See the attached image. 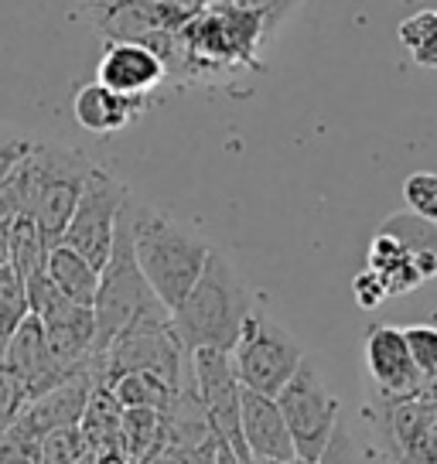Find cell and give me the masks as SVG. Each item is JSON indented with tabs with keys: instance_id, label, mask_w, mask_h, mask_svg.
<instances>
[{
	"instance_id": "6da1fadb",
	"label": "cell",
	"mask_w": 437,
	"mask_h": 464,
	"mask_svg": "<svg viewBox=\"0 0 437 464\" xmlns=\"http://www.w3.org/2000/svg\"><path fill=\"white\" fill-rule=\"evenodd\" d=\"M127 216H131L133 253H137L147 284L154 287L160 304L175 311L189 297V290L195 287V280L212 253L209 239L195 226L178 222L168 212H160L133 195L127 202Z\"/></svg>"
},
{
	"instance_id": "7a4b0ae2",
	"label": "cell",
	"mask_w": 437,
	"mask_h": 464,
	"mask_svg": "<svg viewBox=\"0 0 437 464\" xmlns=\"http://www.w3.org/2000/svg\"><path fill=\"white\" fill-rule=\"evenodd\" d=\"M92 168L96 164L83 150L55 144V140H34L11 164L21 212L38 222V229L52 246L62 243Z\"/></svg>"
},
{
	"instance_id": "3957f363",
	"label": "cell",
	"mask_w": 437,
	"mask_h": 464,
	"mask_svg": "<svg viewBox=\"0 0 437 464\" xmlns=\"http://www.w3.org/2000/svg\"><path fill=\"white\" fill-rule=\"evenodd\" d=\"M253 311H257L253 294H249L243 274L236 270V263L226 253L212 249L195 287L189 290V297L171 311V321H175L181 345L189 352L195 348L233 352Z\"/></svg>"
},
{
	"instance_id": "277c9868",
	"label": "cell",
	"mask_w": 437,
	"mask_h": 464,
	"mask_svg": "<svg viewBox=\"0 0 437 464\" xmlns=\"http://www.w3.org/2000/svg\"><path fill=\"white\" fill-rule=\"evenodd\" d=\"M154 307L164 304H160V297L147 284L144 270L137 263L131 216L123 208L117 226V239H113V253H110L106 266L100 270V290H96V301H92V314H96V359L117 342V334L133 318H141L144 311H154Z\"/></svg>"
},
{
	"instance_id": "5b68a950",
	"label": "cell",
	"mask_w": 437,
	"mask_h": 464,
	"mask_svg": "<svg viewBox=\"0 0 437 464\" xmlns=\"http://www.w3.org/2000/svg\"><path fill=\"white\" fill-rule=\"evenodd\" d=\"M277 406L287 427H291L297 458L318 464V458L325 454L328 440L335 434V427L342 423V406H338L335 392L328 390V379L321 376L315 359L301 362L291 382L277 392Z\"/></svg>"
},
{
	"instance_id": "8992f818",
	"label": "cell",
	"mask_w": 437,
	"mask_h": 464,
	"mask_svg": "<svg viewBox=\"0 0 437 464\" xmlns=\"http://www.w3.org/2000/svg\"><path fill=\"white\" fill-rule=\"evenodd\" d=\"M305 359V345L280 321H274L263 311L249 314L247 328L233 348V365L239 372V382L257 392H267V396H277Z\"/></svg>"
},
{
	"instance_id": "52a82bcc",
	"label": "cell",
	"mask_w": 437,
	"mask_h": 464,
	"mask_svg": "<svg viewBox=\"0 0 437 464\" xmlns=\"http://www.w3.org/2000/svg\"><path fill=\"white\" fill-rule=\"evenodd\" d=\"M263 11L260 7H247L239 0H222L212 4L199 14L189 17L185 31L178 34L189 62H202V65H236L253 55V48L263 34Z\"/></svg>"
},
{
	"instance_id": "ba28073f",
	"label": "cell",
	"mask_w": 437,
	"mask_h": 464,
	"mask_svg": "<svg viewBox=\"0 0 437 464\" xmlns=\"http://www.w3.org/2000/svg\"><path fill=\"white\" fill-rule=\"evenodd\" d=\"M127 198H131V188L120 178H113L102 168H92L86 188H83V198H79L73 218L65 226L62 243L73 246L75 253H83L96 270H102L110 253H113V239H117V226L123 208H127Z\"/></svg>"
},
{
	"instance_id": "9c48e42d",
	"label": "cell",
	"mask_w": 437,
	"mask_h": 464,
	"mask_svg": "<svg viewBox=\"0 0 437 464\" xmlns=\"http://www.w3.org/2000/svg\"><path fill=\"white\" fill-rule=\"evenodd\" d=\"M191 382L195 392L205 406V417L212 423V430L222 444L253 461L243 440V427H239V400H243V382L233 365V352L222 348H195L191 352Z\"/></svg>"
},
{
	"instance_id": "30bf717a",
	"label": "cell",
	"mask_w": 437,
	"mask_h": 464,
	"mask_svg": "<svg viewBox=\"0 0 437 464\" xmlns=\"http://www.w3.org/2000/svg\"><path fill=\"white\" fill-rule=\"evenodd\" d=\"M92 390H96L92 369L75 372V376H69L65 382H59V386H52V390L42 392V396H34V400L24 406V413L15 420V434L34 450V444H38L44 434H52V430H59V427H75V423L83 420Z\"/></svg>"
},
{
	"instance_id": "8fae6325",
	"label": "cell",
	"mask_w": 437,
	"mask_h": 464,
	"mask_svg": "<svg viewBox=\"0 0 437 464\" xmlns=\"http://www.w3.org/2000/svg\"><path fill=\"white\" fill-rule=\"evenodd\" d=\"M31 314L42 318L48 345L69 372L92 369V362H96V314H92V307L75 304L69 297L55 294L42 311H31Z\"/></svg>"
},
{
	"instance_id": "7c38bea8",
	"label": "cell",
	"mask_w": 437,
	"mask_h": 464,
	"mask_svg": "<svg viewBox=\"0 0 437 464\" xmlns=\"http://www.w3.org/2000/svg\"><path fill=\"white\" fill-rule=\"evenodd\" d=\"M365 369L376 386V396H390V400H407L421 392V369L413 365L410 355L407 334L396 324H373L365 334Z\"/></svg>"
},
{
	"instance_id": "4fadbf2b",
	"label": "cell",
	"mask_w": 437,
	"mask_h": 464,
	"mask_svg": "<svg viewBox=\"0 0 437 464\" xmlns=\"http://www.w3.org/2000/svg\"><path fill=\"white\" fill-rule=\"evenodd\" d=\"M164 75H168V58L160 55L154 44L120 38V42L106 44L100 69H96V82H102L113 92H123V96L147 100L164 82Z\"/></svg>"
},
{
	"instance_id": "5bb4252c",
	"label": "cell",
	"mask_w": 437,
	"mask_h": 464,
	"mask_svg": "<svg viewBox=\"0 0 437 464\" xmlns=\"http://www.w3.org/2000/svg\"><path fill=\"white\" fill-rule=\"evenodd\" d=\"M4 362L11 365L17 372V379L28 386L31 400L48 392L52 386H59V382H65L69 376H75V372H69L55 359V352L48 345V334H44L38 314H28V318L21 321V328L11 334L7 352H4Z\"/></svg>"
},
{
	"instance_id": "9a60e30c",
	"label": "cell",
	"mask_w": 437,
	"mask_h": 464,
	"mask_svg": "<svg viewBox=\"0 0 437 464\" xmlns=\"http://www.w3.org/2000/svg\"><path fill=\"white\" fill-rule=\"evenodd\" d=\"M239 427H243V440H247L249 458H270V461H287L297 458L294 450L291 427L284 420L277 406V396H267L243 386V400H239Z\"/></svg>"
},
{
	"instance_id": "2e32d148",
	"label": "cell",
	"mask_w": 437,
	"mask_h": 464,
	"mask_svg": "<svg viewBox=\"0 0 437 464\" xmlns=\"http://www.w3.org/2000/svg\"><path fill=\"white\" fill-rule=\"evenodd\" d=\"M141 113H144V100L141 96H123V92L106 89L102 82L83 86L73 100L75 123L89 133H117L123 127H131Z\"/></svg>"
},
{
	"instance_id": "e0dca14e",
	"label": "cell",
	"mask_w": 437,
	"mask_h": 464,
	"mask_svg": "<svg viewBox=\"0 0 437 464\" xmlns=\"http://www.w3.org/2000/svg\"><path fill=\"white\" fill-rule=\"evenodd\" d=\"M44 270H48V280L55 284V290H59L62 297H69L75 304L92 307L96 290H100V270H96L83 253H75V249L65 246V243H55V246L48 249Z\"/></svg>"
},
{
	"instance_id": "ac0fdd59",
	"label": "cell",
	"mask_w": 437,
	"mask_h": 464,
	"mask_svg": "<svg viewBox=\"0 0 437 464\" xmlns=\"http://www.w3.org/2000/svg\"><path fill=\"white\" fill-rule=\"evenodd\" d=\"M369 270H376L383 276V284L390 290V297H400V294H410L421 284H427V276L421 274V266L410 260V253L403 249V243L390 236V232L379 229L369 243Z\"/></svg>"
},
{
	"instance_id": "d6986e66",
	"label": "cell",
	"mask_w": 437,
	"mask_h": 464,
	"mask_svg": "<svg viewBox=\"0 0 437 464\" xmlns=\"http://www.w3.org/2000/svg\"><path fill=\"white\" fill-rule=\"evenodd\" d=\"M379 229L390 232V236H396L403 243L410 260L421 266V274L427 280L437 276V222H431V218H423L407 208V212H393Z\"/></svg>"
},
{
	"instance_id": "ffe728a7",
	"label": "cell",
	"mask_w": 437,
	"mask_h": 464,
	"mask_svg": "<svg viewBox=\"0 0 437 464\" xmlns=\"http://www.w3.org/2000/svg\"><path fill=\"white\" fill-rule=\"evenodd\" d=\"M106 390L117 396V403L123 410H168L175 400V386L158 372H144V369H133V372H120V376L100 382Z\"/></svg>"
},
{
	"instance_id": "44dd1931",
	"label": "cell",
	"mask_w": 437,
	"mask_h": 464,
	"mask_svg": "<svg viewBox=\"0 0 437 464\" xmlns=\"http://www.w3.org/2000/svg\"><path fill=\"white\" fill-rule=\"evenodd\" d=\"M120 420H123V406L117 396L96 382V390L89 396L86 413L79 420V430L86 437L89 454H102V450H120Z\"/></svg>"
},
{
	"instance_id": "7402d4cb",
	"label": "cell",
	"mask_w": 437,
	"mask_h": 464,
	"mask_svg": "<svg viewBox=\"0 0 437 464\" xmlns=\"http://www.w3.org/2000/svg\"><path fill=\"white\" fill-rule=\"evenodd\" d=\"M164 444V413L160 410H123L120 450L131 464H144Z\"/></svg>"
},
{
	"instance_id": "603a6c76",
	"label": "cell",
	"mask_w": 437,
	"mask_h": 464,
	"mask_svg": "<svg viewBox=\"0 0 437 464\" xmlns=\"http://www.w3.org/2000/svg\"><path fill=\"white\" fill-rule=\"evenodd\" d=\"M48 249H52V243L42 236L38 222L21 212L11 226V239H7V263L21 274V280L42 274L44 263H48Z\"/></svg>"
},
{
	"instance_id": "cb8c5ba5",
	"label": "cell",
	"mask_w": 437,
	"mask_h": 464,
	"mask_svg": "<svg viewBox=\"0 0 437 464\" xmlns=\"http://www.w3.org/2000/svg\"><path fill=\"white\" fill-rule=\"evenodd\" d=\"M396 38H400V44H403V52L410 55L413 65L437 69V7L417 11L407 21H400Z\"/></svg>"
},
{
	"instance_id": "d4e9b609",
	"label": "cell",
	"mask_w": 437,
	"mask_h": 464,
	"mask_svg": "<svg viewBox=\"0 0 437 464\" xmlns=\"http://www.w3.org/2000/svg\"><path fill=\"white\" fill-rule=\"evenodd\" d=\"M31 314L28 304V290H24V280L17 274L11 263L0 266V359L7 352V342L11 334L21 328V321Z\"/></svg>"
},
{
	"instance_id": "484cf974",
	"label": "cell",
	"mask_w": 437,
	"mask_h": 464,
	"mask_svg": "<svg viewBox=\"0 0 437 464\" xmlns=\"http://www.w3.org/2000/svg\"><path fill=\"white\" fill-rule=\"evenodd\" d=\"M83 458H89L86 437L75 427H59L52 434H44L34 444V464H79Z\"/></svg>"
},
{
	"instance_id": "4316f807",
	"label": "cell",
	"mask_w": 437,
	"mask_h": 464,
	"mask_svg": "<svg viewBox=\"0 0 437 464\" xmlns=\"http://www.w3.org/2000/svg\"><path fill=\"white\" fill-rule=\"evenodd\" d=\"M31 403L28 386L17 379V372L0 359V430L15 427V420L24 413V406Z\"/></svg>"
},
{
	"instance_id": "83f0119b",
	"label": "cell",
	"mask_w": 437,
	"mask_h": 464,
	"mask_svg": "<svg viewBox=\"0 0 437 464\" xmlns=\"http://www.w3.org/2000/svg\"><path fill=\"white\" fill-rule=\"evenodd\" d=\"M403 198H407L410 212L437 222V174L417 171L403 181Z\"/></svg>"
},
{
	"instance_id": "f1b7e54d",
	"label": "cell",
	"mask_w": 437,
	"mask_h": 464,
	"mask_svg": "<svg viewBox=\"0 0 437 464\" xmlns=\"http://www.w3.org/2000/svg\"><path fill=\"white\" fill-rule=\"evenodd\" d=\"M407 334L410 355H413V365L421 369V376H437V328L434 324H410L403 328Z\"/></svg>"
},
{
	"instance_id": "f546056e",
	"label": "cell",
	"mask_w": 437,
	"mask_h": 464,
	"mask_svg": "<svg viewBox=\"0 0 437 464\" xmlns=\"http://www.w3.org/2000/svg\"><path fill=\"white\" fill-rule=\"evenodd\" d=\"M352 294H355V304L365 307V311H373V307H379L386 297H390V290H386V284H383V276H379L376 270H369V266H365L363 274L352 276Z\"/></svg>"
},
{
	"instance_id": "4dcf8cb0",
	"label": "cell",
	"mask_w": 437,
	"mask_h": 464,
	"mask_svg": "<svg viewBox=\"0 0 437 464\" xmlns=\"http://www.w3.org/2000/svg\"><path fill=\"white\" fill-rule=\"evenodd\" d=\"M318 464H363L359 461V450H355V440H352L345 423H338L335 427V434H332V440H328L325 454L318 458Z\"/></svg>"
},
{
	"instance_id": "1f68e13d",
	"label": "cell",
	"mask_w": 437,
	"mask_h": 464,
	"mask_svg": "<svg viewBox=\"0 0 437 464\" xmlns=\"http://www.w3.org/2000/svg\"><path fill=\"white\" fill-rule=\"evenodd\" d=\"M0 464H34V450L15 434V427L0 430Z\"/></svg>"
},
{
	"instance_id": "d6a6232c",
	"label": "cell",
	"mask_w": 437,
	"mask_h": 464,
	"mask_svg": "<svg viewBox=\"0 0 437 464\" xmlns=\"http://www.w3.org/2000/svg\"><path fill=\"white\" fill-rule=\"evenodd\" d=\"M34 144L31 137H24V133L11 130V127H0V174L7 171L11 164H15L28 147Z\"/></svg>"
},
{
	"instance_id": "836d02e7",
	"label": "cell",
	"mask_w": 437,
	"mask_h": 464,
	"mask_svg": "<svg viewBox=\"0 0 437 464\" xmlns=\"http://www.w3.org/2000/svg\"><path fill=\"white\" fill-rule=\"evenodd\" d=\"M216 464H249V461H247V458H239V454H236V450L229 448V444H222V440H218Z\"/></svg>"
},
{
	"instance_id": "e575fe53",
	"label": "cell",
	"mask_w": 437,
	"mask_h": 464,
	"mask_svg": "<svg viewBox=\"0 0 437 464\" xmlns=\"http://www.w3.org/2000/svg\"><path fill=\"white\" fill-rule=\"evenodd\" d=\"M92 458H96V464H131L123 450H102V454H92Z\"/></svg>"
},
{
	"instance_id": "d590c367",
	"label": "cell",
	"mask_w": 437,
	"mask_h": 464,
	"mask_svg": "<svg viewBox=\"0 0 437 464\" xmlns=\"http://www.w3.org/2000/svg\"><path fill=\"white\" fill-rule=\"evenodd\" d=\"M249 464H311V461H305V458H287V461H270V458H257V461H249Z\"/></svg>"
},
{
	"instance_id": "8d00e7d4",
	"label": "cell",
	"mask_w": 437,
	"mask_h": 464,
	"mask_svg": "<svg viewBox=\"0 0 437 464\" xmlns=\"http://www.w3.org/2000/svg\"><path fill=\"white\" fill-rule=\"evenodd\" d=\"M79 464H96V458H92V454H89V458H83V461Z\"/></svg>"
}]
</instances>
